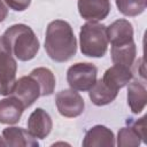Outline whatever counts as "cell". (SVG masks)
Masks as SVG:
<instances>
[{
	"label": "cell",
	"instance_id": "cell-4",
	"mask_svg": "<svg viewBox=\"0 0 147 147\" xmlns=\"http://www.w3.org/2000/svg\"><path fill=\"white\" fill-rule=\"evenodd\" d=\"M17 63L3 37H0V94L10 95L16 83Z\"/></svg>",
	"mask_w": 147,
	"mask_h": 147
},
{
	"label": "cell",
	"instance_id": "cell-13",
	"mask_svg": "<svg viewBox=\"0 0 147 147\" xmlns=\"http://www.w3.org/2000/svg\"><path fill=\"white\" fill-rule=\"evenodd\" d=\"M2 138L6 146L13 147H38L39 142L28 130L23 127L8 126L2 131Z\"/></svg>",
	"mask_w": 147,
	"mask_h": 147
},
{
	"label": "cell",
	"instance_id": "cell-23",
	"mask_svg": "<svg viewBox=\"0 0 147 147\" xmlns=\"http://www.w3.org/2000/svg\"><path fill=\"white\" fill-rule=\"evenodd\" d=\"M0 146H6V142H5L2 137H0Z\"/></svg>",
	"mask_w": 147,
	"mask_h": 147
},
{
	"label": "cell",
	"instance_id": "cell-8",
	"mask_svg": "<svg viewBox=\"0 0 147 147\" xmlns=\"http://www.w3.org/2000/svg\"><path fill=\"white\" fill-rule=\"evenodd\" d=\"M146 116L138 121H130L129 126L122 127L117 134V146L119 147H137L145 140L146 137Z\"/></svg>",
	"mask_w": 147,
	"mask_h": 147
},
{
	"label": "cell",
	"instance_id": "cell-1",
	"mask_svg": "<svg viewBox=\"0 0 147 147\" xmlns=\"http://www.w3.org/2000/svg\"><path fill=\"white\" fill-rule=\"evenodd\" d=\"M45 51L54 62H67L76 55L77 40L71 25L63 20L52 21L46 29Z\"/></svg>",
	"mask_w": 147,
	"mask_h": 147
},
{
	"label": "cell",
	"instance_id": "cell-15",
	"mask_svg": "<svg viewBox=\"0 0 147 147\" xmlns=\"http://www.w3.org/2000/svg\"><path fill=\"white\" fill-rule=\"evenodd\" d=\"M24 109L23 103L13 95L0 100V123L16 124L21 119Z\"/></svg>",
	"mask_w": 147,
	"mask_h": 147
},
{
	"label": "cell",
	"instance_id": "cell-22",
	"mask_svg": "<svg viewBox=\"0 0 147 147\" xmlns=\"http://www.w3.org/2000/svg\"><path fill=\"white\" fill-rule=\"evenodd\" d=\"M7 15H8V9H7L6 5L3 3V1L0 0V23L6 20Z\"/></svg>",
	"mask_w": 147,
	"mask_h": 147
},
{
	"label": "cell",
	"instance_id": "cell-7",
	"mask_svg": "<svg viewBox=\"0 0 147 147\" xmlns=\"http://www.w3.org/2000/svg\"><path fill=\"white\" fill-rule=\"evenodd\" d=\"M10 95L17 98L23 103L24 108H28L41 96V87L36 77L30 74L16 80Z\"/></svg>",
	"mask_w": 147,
	"mask_h": 147
},
{
	"label": "cell",
	"instance_id": "cell-2",
	"mask_svg": "<svg viewBox=\"0 0 147 147\" xmlns=\"http://www.w3.org/2000/svg\"><path fill=\"white\" fill-rule=\"evenodd\" d=\"M2 37L9 46L11 54L18 61L26 62L32 60L40 47L39 40L33 30L23 23L9 26Z\"/></svg>",
	"mask_w": 147,
	"mask_h": 147
},
{
	"label": "cell",
	"instance_id": "cell-3",
	"mask_svg": "<svg viewBox=\"0 0 147 147\" xmlns=\"http://www.w3.org/2000/svg\"><path fill=\"white\" fill-rule=\"evenodd\" d=\"M107 26L98 22L85 23L79 31V46L83 55L102 57L108 49Z\"/></svg>",
	"mask_w": 147,
	"mask_h": 147
},
{
	"label": "cell",
	"instance_id": "cell-12",
	"mask_svg": "<svg viewBox=\"0 0 147 147\" xmlns=\"http://www.w3.org/2000/svg\"><path fill=\"white\" fill-rule=\"evenodd\" d=\"M132 77H133V72L131 68L119 64H114L113 67L108 68L105 71L103 77L101 79L111 90L118 92L121 88H123L130 83Z\"/></svg>",
	"mask_w": 147,
	"mask_h": 147
},
{
	"label": "cell",
	"instance_id": "cell-11",
	"mask_svg": "<svg viewBox=\"0 0 147 147\" xmlns=\"http://www.w3.org/2000/svg\"><path fill=\"white\" fill-rule=\"evenodd\" d=\"M53 129V121L49 114L42 108L34 109L28 119V131L38 139H45Z\"/></svg>",
	"mask_w": 147,
	"mask_h": 147
},
{
	"label": "cell",
	"instance_id": "cell-14",
	"mask_svg": "<svg viewBox=\"0 0 147 147\" xmlns=\"http://www.w3.org/2000/svg\"><path fill=\"white\" fill-rule=\"evenodd\" d=\"M115 144L114 132L105 125H94L91 127L83 140L84 147H113Z\"/></svg>",
	"mask_w": 147,
	"mask_h": 147
},
{
	"label": "cell",
	"instance_id": "cell-19",
	"mask_svg": "<svg viewBox=\"0 0 147 147\" xmlns=\"http://www.w3.org/2000/svg\"><path fill=\"white\" fill-rule=\"evenodd\" d=\"M30 74L36 77V79L38 80V83L41 87V96H48V95L53 94V92L55 90L56 82H55L54 74L49 69L40 67V68L33 69Z\"/></svg>",
	"mask_w": 147,
	"mask_h": 147
},
{
	"label": "cell",
	"instance_id": "cell-21",
	"mask_svg": "<svg viewBox=\"0 0 147 147\" xmlns=\"http://www.w3.org/2000/svg\"><path fill=\"white\" fill-rule=\"evenodd\" d=\"M5 2L10 9L15 11H23L30 6L31 0H5Z\"/></svg>",
	"mask_w": 147,
	"mask_h": 147
},
{
	"label": "cell",
	"instance_id": "cell-9",
	"mask_svg": "<svg viewBox=\"0 0 147 147\" xmlns=\"http://www.w3.org/2000/svg\"><path fill=\"white\" fill-rule=\"evenodd\" d=\"M107 38L111 47H122L133 44V26L124 18L114 21L107 28Z\"/></svg>",
	"mask_w": 147,
	"mask_h": 147
},
{
	"label": "cell",
	"instance_id": "cell-10",
	"mask_svg": "<svg viewBox=\"0 0 147 147\" xmlns=\"http://www.w3.org/2000/svg\"><path fill=\"white\" fill-rule=\"evenodd\" d=\"M79 15L90 22L105 20L110 13V0H78Z\"/></svg>",
	"mask_w": 147,
	"mask_h": 147
},
{
	"label": "cell",
	"instance_id": "cell-17",
	"mask_svg": "<svg viewBox=\"0 0 147 147\" xmlns=\"http://www.w3.org/2000/svg\"><path fill=\"white\" fill-rule=\"evenodd\" d=\"M88 91V96L95 106H106L111 103L116 99L118 93L117 91H114L108 85H106L102 79L96 80Z\"/></svg>",
	"mask_w": 147,
	"mask_h": 147
},
{
	"label": "cell",
	"instance_id": "cell-20",
	"mask_svg": "<svg viewBox=\"0 0 147 147\" xmlns=\"http://www.w3.org/2000/svg\"><path fill=\"white\" fill-rule=\"evenodd\" d=\"M116 6L125 16H138L142 14L147 6V0H116Z\"/></svg>",
	"mask_w": 147,
	"mask_h": 147
},
{
	"label": "cell",
	"instance_id": "cell-18",
	"mask_svg": "<svg viewBox=\"0 0 147 147\" xmlns=\"http://www.w3.org/2000/svg\"><path fill=\"white\" fill-rule=\"evenodd\" d=\"M110 54L114 64H119L131 68L137 55V47L134 42L122 47H111Z\"/></svg>",
	"mask_w": 147,
	"mask_h": 147
},
{
	"label": "cell",
	"instance_id": "cell-6",
	"mask_svg": "<svg viewBox=\"0 0 147 147\" xmlns=\"http://www.w3.org/2000/svg\"><path fill=\"white\" fill-rule=\"evenodd\" d=\"M55 105L59 113L63 117L74 118L78 117L83 114L85 108V102L82 95L70 88V90H62L55 95Z\"/></svg>",
	"mask_w": 147,
	"mask_h": 147
},
{
	"label": "cell",
	"instance_id": "cell-16",
	"mask_svg": "<svg viewBox=\"0 0 147 147\" xmlns=\"http://www.w3.org/2000/svg\"><path fill=\"white\" fill-rule=\"evenodd\" d=\"M147 102V91L145 83L133 80L127 86V105L133 114H140Z\"/></svg>",
	"mask_w": 147,
	"mask_h": 147
},
{
	"label": "cell",
	"instance_id": "cell-5",
	"mask_svg": "<svg viewBox=\"0 0 147 147\" xmlns=\"http://www.w3.org/2000/svg\"><path fill=\"white\" fill-rule=\"evenodd\" d=\"M98 68L90 62H78L69 67L67 71V82L70 88L75 91H88L96 82Z\"/></svg>",
	"mask_w": 147,
	"mask_h": 147
}]
</instances>
